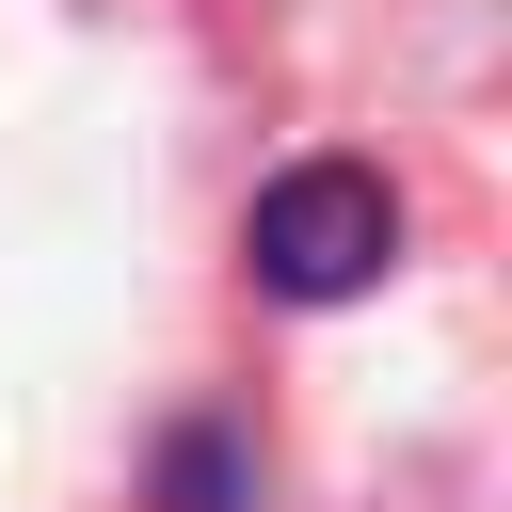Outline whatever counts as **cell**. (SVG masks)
Listing matches in <instances>:
<instances>
[{
  "label": "cell",
  "mask_w": 512,
  "mask_h": 512,
  "mask_svg": "<svg viewBox=\"0 0 512 512\" xmlns=\"http://www.w3.org/2000/svg\"><path fill=\"white\" fill-rule=\"evenodd\" d=\"M256 288H288V304H352L384 256H400V192L368 176V160H304V176H272L256 192Z\"/></svg>",
  "instance_id": "cell-1"
}]
</instances>
